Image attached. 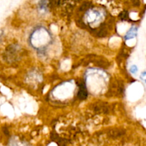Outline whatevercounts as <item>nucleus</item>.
<instances>
[{"mask_svg":"<svg viewBox=\"0 0 146 146\" xmlns=\"http://www.w3.org/2000/svg\"><path fill=\"white\" fill-rule=\"evenodd\" d=\"M77 84L79 88H80L78 93H77V97L80 100H85L87 98V96H88L87 88H86L85 86V84H84V82L82 80L77 81Z\"/></svg>","mask_w":146,"mask_h":146,"instance_id":"1","label":"nucleus"},{"mask_svg":"<svg viewBox=\"0 0 146 146\" xmlns=\"http://www.w3.org/2000/svg\"><path fill=\"white\" fill-rule=\"evenodd\" d=\"M38 7L40 11L46 12L49 9H50V1L49 0H40L38 3Z\"/></svg>","mask_w":146,"mask_h":146,"instance_id":"2","label":"nucleus"},{"mask_svg":"<svg viewBox=\"0 0 146 146\" xmlns=\"http://www.w3.org/2000/svg\"><path fill=\"white\" fill-rule=\"evenodd\" d=\"M137 32V28L136 27H133L128 31L127 32V34H125V36H124L125 40H129L133 38L134 37L136 36Z\"/></svg>","mask_w":146,"mask_h":146,"instance_id":"3","label":"nucleus"},{"mask_svg":"<svg viewBox=\"0 0 146 146\" xmlns=\"http://www.w3.org/2000/svg\"><path fill=\"white\" fill-rule=\"evenodd\" d=\"M123 133H124V132H123L122 130L119 129L111 130V131L109 132V135H110V136H111L112 138H117V137L121 136Z\"/></svg>","mask_w":146,"mask_h":146,"instance_id":"4","label":"nucleus"},{"mask_svg":"<svg viewBox=\"0 0 146 146\" xmlns=\"http://www.w3.org/2000/svg\"><path fill=\"white\" fill-rule=\"evenodd\" d=\"M90 6H91V2L90 1H84L83 2L82 4H81L80 7V11H87L90 9Z\"/></svg>","mask_w":146,"mask_h":146,"instance_id":"5","label":"nucleus"},{"mask_svg":"<svg viewBox=\"0 0 146 146\" xmlns=\"http://www.w3.org/2000/svg\"><path fill=\"white\" fill-rule=\"evenodd\" d=\"M119 18L121 21H127L129 19V14L128 12L125 10L122 11L120 14H119Z\"/></svg>","mask_w":146,"mask_h":146,"instance_id":"6","label":"nucleus"},{"mask_svg":"<svg viewBox=\"0 0 146 146\" xmlns=\"http://www.w3.org/2000/svg\"><path fill=\"white\" fill-rule=\"evenodd\" d=\"M11 146H29L27 145V143H26L24 142H16V141H14V142H13L12 143H11Z\"/></svg>","mask_w":146,"mask_h":146,"instance_id":"7","label":"nucleus"},{"mask_svg":"<svg viewBox=\"0 0 146 146\" xmlns=\"http://www.w3.org/2000/svg\"><path fill=\"white\" fill-rule=\"evenodd\" d=\"M130 71L132 73V74H135V73L137 71V67L135 65L132 66L130 68Z\"/></svg>","mask_w":146,"mask_h":146,"instance_id":"8","label":"nucleus"},{"mask_svg":"<svg viewBox=\"0 0 146 146\" xmlns=\"http://www.w3.org/2000/svg\"><path fill=\"white\" fill-rule=\"evenodd\" d=\"M140 78H141V80H143L145 83H146V71H144V72H143L140 74Z\"/></svg>","mask_w":146,"mask_h":146,"instance_id":"9","label":"nucleus"},{"mask_svg":"<svg viewBox=\"0 0 146 146\" xmlns=\"http://www.w3.org/2000/svg\"><path fill=\"white\" fill-rule=\"evenodd\" d=\"M132 3L135 7H139L140 4V0H132Z\"/></svg>","mask_w":146,"mask_h":146,"instance_id":"10","label":"nucleus"},{"mask_svg":"<svg viewBox=\"0 0 146 146\" xmlns=\"http://www.w3.org/2000/svg\"><path fill=\"white\" fill-rule=\"evenodd\" d=\"M1 36H2V32H1V31H0V38L1 37Z\"/></svg>","mask_w":146,"mask_h":146,"instance_id":"11","label":"nucleus"}]
</instances>
